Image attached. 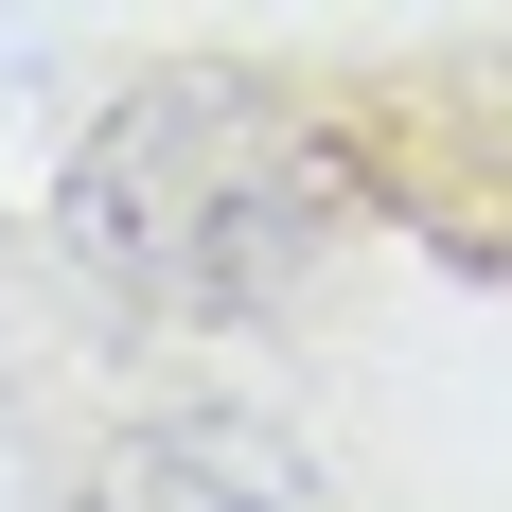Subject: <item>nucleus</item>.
<instances>
[{"label": "nucleus", "mask_w": 512, "mask_h": 512, "mask_svg": "<svg viewBox=\"0 0 512 512\" xmlns=\"http://www.w3.org/2000/svg\"><path fill=\"white\" fill-rule=\"evenodd\" d=\"M336 212H354L336 124L283 106L265 71H212V53L106 89L89 142H71V177H53L71 265H89L106 301H142V318H265L336 248Z\"/></svg>", "instance_id": "obj_1"}, {"label": "nucleus", "mask_w": 512, "mask_h": 512, "mask_svg": "<svg viewBox=\"0 0 512 512\" xmlns=\"http://www.w3.org/2000/svg\"><path fill=\"white\" fill-rule=\"evenodd\" d=\"M71 512H354V495H336L265 407H142V424L89 460Z\"/></svg>", "instance_id": "obj_2"}]
</instances>
